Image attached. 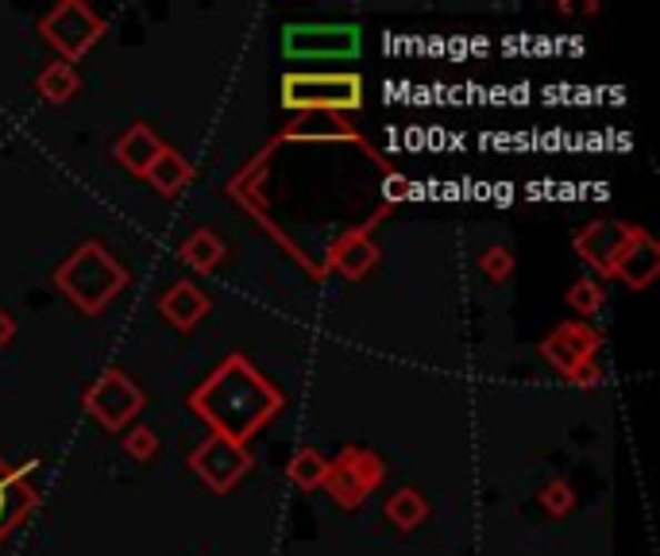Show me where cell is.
I'll return each instance as SVG.
<instances>
[{
	"label": "cell",
	"mask_w": 660,
	"mask_h": 556,
	"mask_svg": "<svg viewBox=\"0 0 660 556\" xmlns=\"http://www.w3.org/2000/svg\"><path fill=\"white\" fill-rule=\"evenodd\" d=\"M282 391L251 364L243 352H232L228 360L209 371V378L190 394V410L213 429V437L248 445L259 429L279 417Z\"/></svg>",
	"instance_id": "obj_1"
},
{
	"label": "cell",
	"mask_w": 660,
	"mask_h": 556,
	"mask_svg": "<svg viewBox=\"0 0 660 556\" xmlns=\"http://www.w3.org/2000/svg\"><path fill=\"white\" fill-rule=\"evenodd\" d=\"M124 286H128L124 263L104 244H97V240L78 244L67 260L59 263V271H54V290L67 297L73 310L86 313V317L104 313V305L117 302Z\"/></svg>",
	"instance_id": "obj_2"
},
{
	"label": "cell",
	"mask_w": 660,
	"mask_h": 556,
	"mask_svg": "<svg viewBox=\"0 0 660 556\" xmlns=\"http://www.w3.org/2000/svg\"><path fill=\"white\" fill-rule=\"evenodd\" d=\"M282 104L293 112H356L363 104L360 74H287L282 78Z\"/></svg>",
	"instance_id": "obj_3"
},
{
	"label": "cell",
	"mask_w": 660,
	"mask_h": 556,
	"mask_svg": "<svg viewBox=\"0 0 660 556\" xmlns=\"http://www.w3.org/2000/svg\"><path fill=\"white\" fill-rule=\"evenodd\" d=\"M81 406L86 414L101 425L104 433H124L128 425L140 417V410L147 406L143 391L124 375L120 367H109L104 375H97L93 383L81 394Z\"/></svg>",
	"instance_id": "obj_4"
},
{
	"label": "cell",
	"mask_w": 660,
	"mask_h": 556,
	"mask_svg": "<svg viewBox=\"0 0 660 556\" xmlns=\"http://www.w3.org/2000/svg\"><path fill=\"white\" fill-rule=\"evenodd\" d=\"M39 31H43L47 43L59 51V62H70L73 67V62L86 59L97 39L104 36V20L86 0H62L59 8H51V12L39 20Z\"/></svg>",
	"instance_id": "obj_5"
},
{
	"label": "cell",
	"mask_w": 660,
	"mask_h": 556,
	"mask_svg": "<svg viewBox=\"0 0 660 556\" xmlns=\"http://www.w3.org/2000/svg\"><path fill=\"white\" fill-rule=\"evenodd\" d=\"M186 467H190L213 495H228V491L248 475L251 453H248V445H236V441H224V437H213V433H209V437L190 453Z\"/></svg>",
	"instance_id": "obj_6"
},
{
	"label": "cell",
	"mask_w": 660,
	"mask_h": 556,
	"mask_svg": "<svg viewBox=\"0 0 660 556\" xmlns=\"http://www.w3.org/2000/svg\"><path fill=\"white\" fill-rule=\"evenodd\" d=\"M279 143H356L363 155H371L374 166H382V174L394 171L387 159L374 155L371 143H367L344 117H337V112H298V117H293L279 135H274V148H279Z\"/></svg>",
	"instance_id": "obj_7"
},
{
	"label": "cell",
	"mask_w": 660,
	"mask_h": 556,
	"mask_svg": "<svg viewBox=\"0 0 660 556\" xmlns=\"http://www.w3.org/2000/svg\"><path fill=\"white\" fill-rule=\"evenodd\" d=\"M293 59H352L360 51V28L348 23H293L282 36Z\"/></svg>",
	"instance_id": "obj_8"
},
{
	"label": "cell",
	"mask_w": 660,
	"mask_h": 556,
	"mask_svg": "<svg viewBox=\"0 0 660 556\" xmlns=\"http://www.w3.org/2000/svg\"><path fill=\"white\" fill-rule=\"evenodd\" d=\"M387 213H390V205H379L374 209V216H367V224H360V229H348L344 236L329 247L324 267L337 271V275L348 279V282H360V279L371 275L374 263H379V244L371 240V229L387 221Z\"/></svg>",
	"instance_id": "obj_9"
},
{
	"label": "cell",
	"mask_w": 660,
	"mask_h": 556,
	"mask_svg": "<svg viewBox=\"0 0 660 556\" xmlns=\"http://www.w3.org/2000/svg\"><path fill=\"white\" fill-rule=\"evenodd\" d=\"M602 348L599 328H591L587 321H568V325H557L549 336L541 341V356L549 360L560 375H568L572 367H580L583 360H594Z\"/></svg>",
	"instance_id": "obj_10"
},
{
	"label": "cell",
	"mask_w": 660,
	"mask_h": 556,
	"mask_svg": "<svg viewBox=\"0 0 660 556\" xmlns=\"http://www.w3.org/2000/svg\"><path fill=\"white\" fill-rule=\"evenodd\" d=\"M36 467H39L36 461L8 467L4 456H0V542L39 506V491L31 487V472Z\"/></svg>",
	"instance_id": "obj_11"
},
{
	"label": "cell",
	"mask_w": 660,
	"mask_h": 556,
	"mask_svg": "<svg viewBox=\"0 0 660 556\" xmlns=\"http://www.w3.org/2000/svg\"><path fill=\"white\" fill-rule=\"evenodd\" d=\"M660 275V247L657 240L649 236L646 229H630L622 252L614 255V267H610V279H618L630 290H646L653 286Z\"/></svg>",
	"instance_id": "obj_12"
},
{
	"label": "cell",
	"mask_w": 660,
	"mask_h": 556,
	"mask_svg": "<svg viewBox=\"0 0 660 556\" xmlns=\"http://www.w3.org/2000/svg\"><path fill=\"white\" fill-rule=\"evenodd\" d=\"M633 224L626 221H591L583 224L580 232H576V252H580V260L587 267L599 271V279H610V267H614V255L622 252L626 236H630Z\"/></svg>",
	"instance_id": "obj_13"
},
{
	"label": "cell",
	"mask_w": 660,
	"mask_h": 556,
	"mask_svg": "<svg viewBox=\"0 0 660 556\" xmlns=\"http://www.w3.org/2000/svg\"><path fill=\"white\" fill-rule=\"evenodd\" d=\"M209 310H213V302H209L206 290L193 286V282H174V286L159 297V313L178 328V333L198 328L201 321L209 317Z\"/></svg>",
	"instance_id": "obj_14"
},
{
	"label": "cell",
	"mask_w": 660,
	"mask_h": 556,
	"mask_svg": "<svg viewBox=\"0 0 660 556\" xmlns=\"http://www.w3.org/2000/svg\"><path fill=\"white\" fill-rule=\"evenodd\" d=\"M162 148H167V143H162L159 135L151 132V128L132 124L117 143H112V155H117V163L124 166V171H132L136 179H143L147 166H151L154 159L162 155Z\"/></svg>",
	"instance_id": "obj_15"
},
{
	"label": "cell",
	"mask_w": 660,
	"mask_h": 556,
	"mask_svg": "<svg viewBox=\"0 0 660 556\" xmlns=\"http://www.w3.org/2000/svg\"><path fill=\"white\" fill-rule=\"evenodd\" d=\"M224 240L217 236L213 229H198L190 232V236L182 240V247H178V260L186 263L190 271H198V275H213V271L224 263Z\"/></svg>",
	"instance_id": "obj_16"
},
{
	"label": "cell",
	"mask_w": 660,
	"mask_h": 556,
	"mask_svg": "<svg viewBox=\"0 0 660 556\" xmlns=\"http://www.w3.org/2000/svg\"><path fill=\"white\" fill-rule=\"evenodd\" d=\"M143 179L151 182V190L159 193V198H174V193H182L186 185H190V179H193V166L186 163V159L178 155L174 148H162V155L154 159L151 166H147Z\"/></svg>",
	"instance_id": "obj_17"
},
{
	"label": "cell",
	"mask_w": 660,
	"mask_h": 556,
	"mask_svg": "<svg viewBox=\"0 0 660 556\" xmlns=\"http://www.w3.org/2000/svg\"><path fill=\"white\" fill-rule=\"evenodd\" d=\"M387 518L394 529H402V534H410V529H418L421 522L429 518V503L426 495H421L418 487H402L394 491V495L387 498Z\"/></svg>",
	"instance_id": "obj_18"
},
{
	"label": "cell",
	"mask_w": 660,
	"mask_h": 556,
	"mask_svg": "<svg viewBox=\"0 0 660 556\" xmlns=\"http://www.w3.org/2000/svg\"><path fill=\"white\" fill-rule=\"evenodd\" d=\"M332 464H340V467H348V472L356 475V483L371 495L374 487H379L382 479H387V464H382V456L379 453H371V448H360V445H352V448H344V453L337 456Z\"/></svg>",
	"instance_id": "obj_19"
},
{
	"label": "cell",
	"mask_w": 660,
	"mask_h": 556,
	"mask_svg": "<svg viewBox=\"0 0 660 556\" xmlns=\"http://www.w3.org/2000/svg\"><path fill=\"white\" fill-rule=\"evenodd\" d=\"M78 90H81V78L70 62H51V67H43V74L36 78V93L51 104H67Z\"/></svg>",
	"instance_id": "obj_20"
},
{
	"label": "cell",
	"mask_w": 660,
	"mask_h": 556,
	"mask_svg": "<svg viewBox=\"0 0 660 556\" xmlns=\"http://www.w3.org/2000/svg\"><path fill=\"white\" fill-rule=\"evenodd\" d=\"M287 475H290L293 487L317 491L324 483V475H329V456H324L321 448H298L287 467Z\"/></svg>",
	"instance_id": "obj_21"
},
{
	"label": "cell",
	"mask_w": 660,
	"mask_h": 556,
	"mask_svg": "<svg viewBox=\"0 0 660 556\" xmlns=\"http://www.w3.org/2000/svg\"><path fill=\"white\" fill-rule=\"evenodd\" d=\"M321 487L329 491V495L337 498V506H344V510H360V506L367 503V491L356 483V475L348 472V467L332 464V461H329V475H324Z\"/></svg>",
	"instance_id": "obj_22"
},
{
	"label": "cell",
	"mask_w": 660,
	"mask_h": 556,
	"mask_svg": "<svg viewBox=\"0 0 660 556\" xmlns=\"http://www.w3.org/2000/svg\"><path fill=\"white\" fill-rule=\"evenodd\" d=\"M607 294H602V282L599 279H580L576 286H568V305H572L580 317H591V313L602 310Z\"/></svg>",
	"instance_id": "obj_23"
},
{
	"label": "cell",
	"mask_w": 660,
	"mask_h": 556,
	"mask_svg": "<svg viewBox=\"0 0 660 556\" xmlns=\"http://www.w3.org/2000/svg\"><path fill=\"white\" fill-rule=\"evenodd\" d=\"M541 506L552 514V518H564V514L576 506L572 483H568V479H549V483H544V491H541Z\"/></svg>",
	"instance_id": "obj_24"
},
{
	"label": "cell",
	"mask_w": 660,
	"mask_h": 556,
	"mask_svg": "<svg viewBox=\"0 0 660 556\" xmlns=\"http://www.w3.org/2000/svg\"><path fill=\"white\" fill-rule=\"evenodd\" d=\"M124 453L132 456L136 464H147L154 453H159V437L147 425H136V429H124Z\"/></svg>",
	"instance_id": "obj_25"
},
{
	"label": "cell",
	"mask_w": 660,
	"mask_h": 556,
	"mask_svg": "<svg viewBox=\"0 0 660 556\" xmlns=\"http://www.w3.org/2000/svg\"><path fill=\"white\" fill-rule=\"evenodd\" d=\"M479 271L491 282H507L513 275V255L507 247H487V252L479 255Z\"/></svg>",
	"instance_id": "obj_26"
},
{
	"label": "cell",
	"mask_w": 660,
	"mask_h": 556,
	"mask_svg": "<svg viewBox=\"0 0 660 556\" xmlns=\"http://www.w3.org/2000/svg\"><path fill=\"white\" fill-rule=\"evenodd\" d=\"M564 378L572 386H580V391H594V386H602V367H599V360H583V364L568 371Z\"/></svg>",
	"instance_id": "obj_27"
},
{
	"label": "cell",
	"mask_w": 660,
	"mask_h": 556,
	"mask_svg": "<svg viewBox=\"0 0 660 556\" xmlns=\"http://www.w3.org/2000/svg\"><path fill=\"white\" fill-rule=\"evenodd\" d=\"M410 190H413V185H410V179H406V174L390 171L387 179H382V198H387V201H382V205H390V209H394L398 201H406V198H410Z\"/></svg>",
	"instance_id": "obj_28"
},
{
	"label": "cell",
	"mask_w": 660,
	"mask_h": 556,
	"mask_svg": "<svg viewBox=\"0 0 660 556\" xmlns=\"http://www.w3.org/2000/svg\"><path fill=\"white\" fill-rule=\"evenodd\" d=\"M12 341H16V321H12V313L0 310V348L12 344Z\"/></svg>",
	"instance_id": "obj_29"
}]
</instances>
